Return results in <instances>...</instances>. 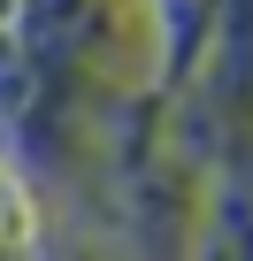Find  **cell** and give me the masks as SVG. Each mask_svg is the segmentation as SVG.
Masks as SVG:
<instances>
[{"instance_id":"1","label":"cell","mask_w":253,"mask_h":261,"mask_svg":"<svg viewBox=\"0 0 253 261\" xmlns=\"http://www.w3.org/2000/svg\"><path fill=\"white\" fill-rule=\"evenodd\" d=\"M31 246H39L31 192L16 185V169H0V261H31Z\"/></svg>"}]
</instances>
